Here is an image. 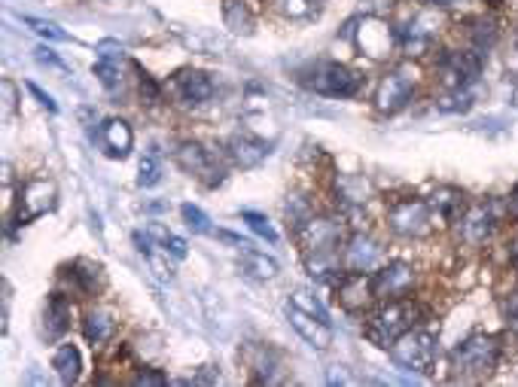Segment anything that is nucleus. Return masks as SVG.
<instances>
[{"mask_svg": "<svg viewBox=\"0 0 518 387\" xmlns=\"http://www.w3.org/2000/svg\"><path fill=\"white\" fill-rule=\"evenodd\" d=\"M427 6H451V4H458V0H424Z\"/></svg>", "mask_w": 518, "mask_h": 387, "instance_id": "44", "label": "nucleus"}, {"mask_svg": "<svg viewBox=\"0 0 518 387\" xmlns=\"http://www.w3.org/2000/svg\"><path fill=\"white\" fill-rule=\"evenodd\" d=\"M159 180H162V165H159V159L156 156H144L140 159V165H138V186H156Z\"/></svg>", "mask_w": 518, "mask_h": 387, "instance_id": "34", "label": "nucleus"}, {"mask_svg": "<svg viewBox=\"0 0 518 387\" xmlns=\"http://www.w3.org/2000/svg\"><path fill=\"white\" fill-rule=\"evenodd\" d=\"M336 195H338V199H342V204H345L347 211L363 208L366 199H369V183H366L363 177L345 174V177H338V180H336Z\"/></svg>", "mask_w": 518, "mask_h": 387, "instance_id": "26", "label": "nucleus"}, {"mask_svg": "<svg viewBox=\"0 0 518 387\" xmlns=\"http://www.w3.org/2000/svg\"><path fill=\"white\" fill-rule=\"evenodd\" d=\"M241 220H244L247 226L254 229L259 238H265V241H278V232L272 229L269 217H263V214H256V211H244V214H241Z\"/></svg>", "mask_w": 518, "mask_h": 387, "instance_id": "36", "label": "nucleus"}, {"mask_svg": "<svg viewBox=\"0 0 518 387\" xmlns=\"http://www.w3.org/2000/svg\"><path fill=\"white\" fill-rule=\"evenodd\" d=\"M515 49H518V34H515Z\"/></svg>", "mask_w": 518, "mask_h": 387, "instance_id": "47", "label": "nucleus"}, {"mask_svg": "<svg viewBox=\"0 0 518 387\" xmlns=\"http://www.w3.org/2000/svg\"><path fill=\"white\" fill-rule=\"evenodd\" d=\"M67 329H70V302L61 293H52L47 305H43V336L56 341Z\"/></svg>", "mask_w": 518, "mask_h": 387, "instance_id": "19", "label": "nucleus"}, {"mask_svg": "<svg viewBox=\"0 0 518 387\" xmlns=\"http://www.w3.org/2000/svg\"><path fill=\"white\" fill-rule=\"evenodd\" d=\"M497 229V214L491 204H476L461 217V238L467 245H485Z\"/></svg>", "mask_w": 518, "mask_h": 387, "instance_id": "17", "label": "nucleus"}, {"mask_svg": "<svg viewBox=\"0 0 518 387\" xmlns=\"http://www.w3.org/2000/svg\"><path fill=\"white\" fill-rule=\"evenodd\" d=\"M390 357H394V363L403 366L406 372L430 375L436 369V360H440V341H436L433 332L409 329L406 336H399L394 345H390Z\"/></svg>", "mask_w": 518, "mask_h": 387, "instance_id": "3", "label": "nucleus"}, {"mask_svg": "<svg viewBox=\"0 0 518 387\" xmlns=\"http://www.w3.org/2000/svg\"><path fill=\"white\" fill-rule=\"evenodd\" d=\"M131 384H138V387H165L168 378H165V372H159V369H140V372L131 378Z\"/></svg>", "mask_w": 518, "mask_h": 387, "instance_id": "37", "label": "nucleus"}, {"mask_svg": "<svg viewBox=\"0 0 518 387\" xmlns=\"http://www.w3.org/2000/svg\"><path fill=\"white\" fill-rule=\"evenodd\" d=\"M308 86L315 89L317 95H326V98H351L360 92L363 77L351 68L338 65V61H324V65L311 70Z\"/></svg>", "mask_w": 518, "mask_h": 387, "instance_id": "4", "label": "nucleus"}, {"mask_svg": "<svg viewBox=\"0 0 518 387\" xmlns=\"http://www.w3.org/2000/svg\"><path fill=\"white\" fill-rule=\"evenodd\" d=\"M421 305L412 299H397L381 305L378 311L369 314L363 323V336L372 341L375 348H390L399 336H406L421 318Z\"/></svg>", "mask_w": 518, "mask_h": 387, "instance_id": "1", "label": "nucleus"}, {"mask_svg": "<svg viewBox=\"0 0 518 387\" xmlns=\"http://www.w3.org/2000/svg\"><path fill=\"white\" fill-rule=\"evenodd\" d=\"M509 214L518 220V186L513 189V195H509Z\"/></svg>", "mask_w": 518, "mask_h": 387, "instance_id": "43", "label": "nucleus"}, {"mask_svg": "<svg viewBox=\"0 0 518 387\" xmlns=\"http://www.w3.org/2000/svg\"><path fill=\"white\" fill-rule=\"evenodd\" d=\"M177 165H181L190 177L202 180L204 186H220L223 174H226L217 162V156H213V150L202 147V143H195V141L181 143V150H177Z\"/></svg>", "mask_w": 518, "mask_h": 387, "instance_id": "7", "label": "nucleus"}, {"mask_svg": "<svg viewBox=\"0 0 518 387\" xmlns=\"http://www.w3.org/2000/svg\"><path fill=\"white\" fill-rule=\"evenodd\" d=\"M171 92L181 104L186 107H199V104H208L213 98V79L204 74V70H192L186 68L181 70L174 79H171Z\"/></svg>", "mask_w": 518, "mask_h": 387, "instance_id": "12", "label": "nucleus"}, {"mask_svg": "<svg viewBox=\"0 0 518 387\" xmlns=\"http://www.w3.org/2000/svg\"><path fill=\"white\" fill-rule=\"evenodd\" d=\"M485 58L479 49H458V52H445L440 58V79L445 89H470L482 77Z\"/></svg>", "mask_w": 518, "mask_h": 387, "instance_id": "5", "label": "nucleus"}, {"mask_svg": "<svg viewBox=\"0 0 518 387\" xmlns=\"http://www.w3.org/2000/svg\"><path fill=\"white\" fill-rule=\"evenodd\" d=\"M34 34H40V37H47V40H70V34L67 31H61L56 22H47V19H37V16H25L22 19Z\"/></svg>", "mask_w": 518, "mask_h": 387, "instance_id": "32", "label": "nucleus"}, {"mask_svg": "<svg viewBox=\"0 0 518 387\" xmlns=\"http://www.w3.org/2000/svg\"><path fill=\"white\" fill-rule=\"evenodd\" d=\"M28 92H31L34 98H37V101H40L43 107H47L49 113H56V110H58V107H56V101H52V95H47V92H43V89H40L37 83H28Z\"/></svg>", "mask_w": 518, "mask_h": 387, "instance_id": "42", "label": "nucleus"}, {"mask_svg": "<svg viewBox=\"0 0 518 387\" xmlns=\"http://www.w3.org/2000/svg\"><path fill=\"white\" fill-rule=\"evenodd\" d=\"M98 58H107V61H122L125 58V47L116 40H101L98 43Z\"/></svg>", "mask_w": 518, "mask_h": 387, "instance_id": "40", "label": "nucleus"}, {"mask_svg": "<svg viewBox=\"0 0 518 387\" xmlns=\"http://www.w3.org/2000/svg\"><path fill=\"white\" fill-rule=\"evenodd\" d=\"M223 19H226V28L235 34L254 31V13H250L247 4H241V0H226V4H223Z\"/></svg>", "mask_w": 518, "mask_h": 387, "instance_id": "27", "label": "nucleus"}, {"mask_svg": "<svg viewBox=\"0 0 518 387\" xmlns=\"http://www.w3.org/2000/svg\"><path fill=\"white\" fill-rule=\"evenodd\" d=\"M52 369H56V375H58L65 384L79 382V372H83V357H79L77 345H61V348H56V354H52Z\"/></svg>", "mask_w": 518, "mask_h": 387, "instance_id": "24", "label": "nucleus"}, {"mask_svg": "<svg viewBox=\"0 0 518 387\" xmlns=\"http://www.w3.org/2000/svg\"><path fill=\"white\" fill-rule=\"evenodd\" d=\"M181 214H183L186 226H190L195 235H211V220H208V214L199 208V204H190V202H186L183 208H181Z\"/></svg>", "mask_w": 518, "mask_h": 387, "instance_id": "31", "label": "nucleus"}, {"mask_svg": "<svg viewBox=\"0 0 518 387\" xmlns=\"http://www.w3.org/2000/svg\"><path fill=\"white\" fill-rule=\"evenodd\" d=\"M336 299L345 305L347 311H360L375 299L372 290V277L366 272H347L342 275V281L336 284Z\"/></svg>", "mask_w": 518, "mask_h": 387, "instance_id": "15", "label": "nucleus"}, {"mask_svg": "<svg viewBox=\"0 0 518 387\" xmlns=\"http://www.w3.org/2000/svg\"><path fill=\"white\" fill-rule=\"evenodd\" d=\"M272 4L290 19H311L320 13V0H272Z\"/></svg>", "mask_w": 518, "mask_h": 387, "instance_id": "28", "label": "nucleus"}, {"mask_svg": "<svg viewBox=\"0 0 518 387\" xmlns=\"http://www.w3.org/2000/svg\"><path fill=\"white\" fill-rule=\"evenodd\" d=\"M138 68V65H135ZM138 74H140V98H144L147 104H156L159 101V95H162V89H159L156 83H153V77L147 74V70H140L138 68Z\"/></svg>", "mask_w": 518, "mask_h": 387, "instance_id": "38", "label": "nucleus"}, {"mask_svg": "<svg viewBox=\"0 0 518 387\" xmlns=\"http://www.w3.org/2000/svg\"><path fill=\"white\" fill-rule=\"evenodd\" d=\"M287 318L293 323V329H296L311 348L326 350L329 345H333V327H329V320H320V318H315V314L302 311L290 302H287Z\"/></svg>", "mask_w": 518, "mask_h": 387, "instance_id": "14", "label": "nucleus"}, {"mask_svg": "<svg viewBox=\"0 0 518 387\" xmlns=\"http://www.w3.org/2000/svg\"><path fill=\"white\" fill-rule=\"evenodd\" d=\"M470 107H472V95L467 92V89H451V95L440 101L442 113H467Z\"/></svg>", "mask_w": 518, "mask_h": 387, "instance_id": "35", "label": "nucleus"}, {"mask_svg": "<svg viewBox=\"0 0 518 387\" xmlns=\"http://www.w3.org/2000/svg\"><path fill=\"white\" fill-rule=\"evenodd\" d=\"M472 40H476L479 52L491 49L497 43V25L491 19H476V22H472Z\"/></svg>", "mask_w": 518, "mask_h": 387, "instance_id": "33", "label": "nucleus"}, {"mask_svg": "<svg viewBox=\"0 0 518 387\" xmlns=\"http://www.w3.org/2000/svg\"><path fill=\"white\" fill-rule=\"evenodd\" d=\"M98 83H101L107 92H116L122 86V70H119V61H107V58H98V65L92 68Z\"/></svg>", "mask_w": 518, "mask_h": 387, "instance_id": "29", "label": "nucleus"}, {"mask_svg": "<svg viewBox=\"0 0 518 387\" xmlns=\"http://www.w3.org/2000/svg\"><path fill=\"white\" fill-rule=\"evenodd\" d=\"M415 284V268L409 263H390L372 275L375 299H403Z\"/></svg>", "mask_w": 518, "mask_h": 387, "instance_id": "10", "label": "nucleus"}, {"mask_svg": "<svg viewBox=\"0 0 518 387\" xmlns=\"http://www.w3.org/2000/svg\"><path fill=\"white\" fill-rule=\"evenodd\" d=\"M427 204H430L433 217L442 220V223H461V217L467 214V211H463V193H458V189H449V186L436 189Z\"/></svg>", "mask_w": 518, "mask_h": 387, "instance_id": "22", "label": "nucleus"}, {"mask_svg": "<svg viewBox=\"0 0 518 387\" xmlns=\"http://www.w3.org/2000/svg\"><path fill=\"white\" fill-rule=\"evenodd\" d=\"M290 305H296V309L315 314V318H320V320H329V314H326L324 305H320V299L311 290H306V287H299V290L290 293Z\"/></svg>", "mask_w": 518, "mask_h": 387, "instance_id": "30", "label": "nucleus"}, {"mask_svg": "<svg viewBox=\"0 0 518 387\" xmlns=\"http://www.w3.org/2000/svg\"><path fill=\"white\" fill-rule=\"evenodd\" d=\"M241 272L256 277V281H272V277H278V263L254 247H244L241 250Z\"/></svg>", "mask_w": 518, "mask_h": 387, "instance_id": "25", "label": "nucleus"}, {"mask_svg": "<svg viewBox=\"0 0 518 387\" xmlns=\"http://www.w3.org/2000/svg\"><path fill=\"white\" fill-rule=\"evenodd\" d=\"M56 199H58V189L52 180L47 177H34L28 180L22 189H19V202H16V220L19 223H31L49 214L56 208Z\"/></svg>", "mask_w": 518, "mask_h": 387, "instance_id": "8", "label": "nucleus"}, {"mask_svg": "<svg viewBox=\"0 0 518 387\" xmlns=\"http://www.w3.org/2000/svg\"><path fill=\"white\" fill-rule=\"evenodd\" d=\"M269 152H272V143H265L259 138H250V134H235V138L229 141V156L241 168L259 165V162L269 156Z\"/></svg>", "mask_w": 518, "mask_h": 387, "instance_id": "20", "label": "nucleus"}, {"mask_svg": "<svg viewBox=\"0 0 518 387\" xmlns=\"http://www.w3.org/2000/svg\"><path fill=\"white\" fill-rule=\"evenodd\" d=\"M116 332V318L107 309H95L86 314L83 320V336L88 339V345H104V341H110Z\"/></svg>", "mask_w": 518, "mask_h": 387, "instance_id": "23", "label": "nucleus"}, {"mask_svg": "<svg viewBox=\"0 0 518 387\" xmlns=\"http://www.w3.org/2000/svg\"><path fill=\"white\" fill-rule=\"evenodd\" d=\"M412 92H415V83L412 77L406 74V70H394V74H388L378 83V92H375V107H378L381 113H399L403 107L412 101Z\"/></svg>", "mask_w": 518, "mask_h": 387, "instance_id": "11", "label": "nucleus"}, {"mask_svg": "<svg viewBox=\"0 0 518 387\" xmlns=\"http://www.w3.org/2000/svg\"><path fill=\"white\" fill-rule=\"evenodd\" d=\"M513 101H515V107H518V89H515V95H513Z\"/></svg>", "mask_w": 518, "mask_h": 387, "instance_id": "46", "label": "nucleus"}, {"mask_svg": "<svg viewBox=\"0 0 518 387\" xmlns=\"http://www.w3.org/2000/svg\"><path fill=\"white\" fill-rule=\"evenodd\" d=\"M503 314H506V327L515 332L518 336V287L513 293L506 296V302H503Z\"/></svg>", "mask_w": 518, "mask_h": 387, "instance_id": "39", "label": "nucleus"}, {"mask_svg": "<svg viewBox=\"0 0 518 387\" xmlns=\"http://www.w3.org/2000/svg\"><path fill=\"white\" fill-rule=\"evenodd\" d=\"M378 256H381L378 241L363 235V232H357V235L345 241L342 266L347 272H369V268H375V263H378Z\"/></svg>", "mask_w": 518, "mask_h": 387, "instance_id": "16", "label": "nucleus"}, {"mask_svg": "<svg viewBox=\"0 0 518 387\" xmlns=\"http://www.w3.org/2000/svg\"><path fill=\"white\" fill-rule=\"evenodd\" d=\"M65 277L77 296H95L104 287V268L98 263H88V259H77L74 266H67Z\"/></svg>", "mask_w": 518, "mask_h": 387, "instance_id": "18", "label": "nucleus"}, {"mask_svg": "<svg viewBox=\"0 0 518 387\" xmlns=\"http://www.w3.org/2000/svg\"><path fill=\"white\" fill-rule=\"evenodd\" d=\"M513 263L518 266V241H515V245H513Z\"/></svg>", "mask_w": 518, "mask_h": 387, "instance_id": "45", "label": "nucleus"}, {"mask_svg": "<svg viewBox=\"0 0 518 387\" xmlns=\"http://www.w3.org/2000/svg\"><path fill=\"white\" fill-rule=\"evenodd\" d=\"M357 47H360L363 56H369L375 61L388 58L390 49H394V31H390L388 22L369 16V19H363L360 28H357Z\"/></svg>", "mask_w": 518, "mask_h": 387, "instance_id": "13", "label": "nucleus"}, {"mask_svg": "<svg viewBox=\"0 0 518 387\" xmlns=\"http://www.w3.org/2000/svg\"><path fill=\"white\" fill-rule=\"evenodd\" d=\"M299 241L306 247V254H336V247L342 245V223L326 217H311L299 229Z\"/></svg>", "mask_w": 518, "mask_h": 387, "instance_id": "9", "label": "nucleus"}, {"mask_svg": "<svg viewBox=\"0 0 518 387\" xmlns=\"http://www.w3.org/2000/svg\"><path fill=\"white\" fill-rule=\"evenodd\" d=\"M101 141L113 159H125L131 147H135V131H131V125L125 120H107L101 129Z\"/></svg>", "mask_w": 518, "mask_h": 387, "instance_id": "21", "label": "nucleus"}, {"mask_svg": "<svg viewBox=\"0 0 518 387\" xmlns=\"http://www.w3.org/2000/svg\"><path fill=\"white\" fill-rule=\"evenodd\" d=\"M500 360V341L494 336H470L451 350V369L458 378H485L497 369Z\"/></svg>", "mask_w": 518, "mask_h": 387, "instance_id": "2", "label": "nucleus"}, {"mask_svg": "<svg viewBox=\"0 0 518 387\" xmlns=\"http://www.w3.org/2000/svg\"><path fill=\"white\" fill-rule=\"evenodd\" d=\"M34 58L40 61V65H47V68H58V70H65V61H61L56 52H52L49 47H37L34 49Z\"/></svg>", "mask_w": 518, "mask_h": 387, "instance_id": "41", "label": "nucleus"}, {"mask_svg": "<svg viewBox=\"0 0 518 387\" xmlns=\"http://www.w3.org/2000/svg\"><path fill=\"white\" fill-rule=\"evenodd\" d=\"M388 226L403 238H421L433 226V211L430 204L421 199H406L390 204L388 211Z\"/></svg>", "mask_w": 518, "mask_h": 387, "instance_id": "6", "label": "nucleus"}]
</instances>
